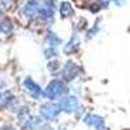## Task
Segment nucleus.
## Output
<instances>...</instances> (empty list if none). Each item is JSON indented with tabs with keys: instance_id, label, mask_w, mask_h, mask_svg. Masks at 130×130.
Wrapping results in <instances>:
<instances>
[{
	"instance_id": "nucleus-6",
	"label": "nucleus",
	"mask_w": 130,
	"mask_h": 130,
	"mask_svg": "<svg viewBox=\"0 0 130 130\" xmlns=\"http://www.w3.org/2000/svg\"><path fill=\"white\" fill-rule=\"evenodd\" d=\"M24 86H25V89H26L32 96H35V98H38V96H40V95L43 94L40 86H39L34 79H32V78H30V77H27V78L24 81Z\"/></svg>"
},
{
	"instance_id": "nucleus-2",
	"label": "nucleus",
	"mask_w": 130,
	"mask_h": 130,
	"mask_svg": "<svg viewBox=\"0 0 130 130\" xmlns=\"http://www.w3.org/2000/svg\"><path fill=\"white\" fill-rule=\"evenodd\" d=\"M40 116L43 118H46V120L48 121H52V120H55V118L60 115L61 109H60V107L59 104H52V103H47V104H43L40 107Z\"/></svg>"
},
{
	"instance_id": "nucleus-8",
	"label": "nucleus",
	"mask_w": 130,
	"mask_h": 130,
	"mask_svg": "<svg viewBox=\"0 0 130 130\" xmlns=\"http://www.w3.org/2000/svg\"><path fill=\"white\" fill-rule=\"evenodd\" d=\"M78 47H79V39H78V37L74 35V37L69 40L68 44L65 46L64 52L67 53V55H72V53H74V52L78 51Z\"/></svg>"
},
{
	"instance_id": "nucleus-19",
	"label": "nucleus",
	"mask_w": 130,
	"mask_h": 130,
	"mask_svg": "<svg viewBox=\"0 0 130 130\" xmlns=\"http://www.w3.org/2000/svg\"><path fill=\"white\" fill-rule=\"evenodd\" d=\"M3 130H14V129H12V127H5V129H3Z\"/></svg>"
},
{
	"instance_id": "nucleus-1",
	"label": "nucleus",
	"mask_w": 130,
	"mask_h": 130,
	"mask_svg": "<svg viewBox=\"0 0 130 130\" xmlns=\"http://www.w3.org/2000/svg\"><path fill=\"white\" fill-rule=\"evenodd\" d=\"M67 92H68V89L64 82H61L60 79H53L47 85L43 95L48 98V99H56V98H61Z\"/></svg>"
},
{
	"instance_id": "nucleus-20",
	"label": "nucleus",
	"mask_w": 130,
	"mask_h": 130,
	"mask_svg": "<svg viewBox=\"0 0 130 130\" xmlns=\"http://www.w3.org/2000/svg\"><path fill=\"white\" fill-rule=\"evenodd\" d=\"M2 14H3V9H2V8H0V16H2Z\"/></svg>"
},
{
	"instance_id": "nucleus-18",
	"label": "nucleus",
	"mask_w": 130,
	"mask_h": 130,
	"mask_svg": "<svg viewBox=\"0 0 130 130\" xmlns=\"http://www.w3.org/2000/svg\"><path fill=\"white\" fill-rule=\"evenodd\" d=\"M10 3V0H0V4H4V5H8Z\"/></svg>"
},
{
	"instance_id": "nucleus-5",
	"label": "nucleus",
	"mask_w": 130,
	"mask_h": 130,
	"mask_svg": "<svg viewBox=\"0 0 130 130\" xmlns=\"http://www.w3.org/2000/svg\"><path fill=\"white\" fill-rule=\"evenodd\" d=\"M83 122L86 125H89V126L95 127L96 130H104V127H105L104 120L100 116H96V115H87V116H85Z\"/></svg>"
},
{
	"instance_id": "nucleus-7",
	"label": "nucleus",
	"mask_w": 130,
	"mask_h": 130,
	"mask_svg": "<svg viewBox=\"0 0 130 130\" xmlns=\"http://www.w3.org/2000/svg\"><path fill=\"white\" fill-rule=\"evenodd\" d=\"M38 10H39V5L37 0H29L26 5L24 7V14L27 16L29 18H32L38 14Z\"/></svg>"
},
{
	"instance_id": "nucleus-15",
	"label": "nucleus",
	"mask_w": 130,
	"mask_h": 130,
	"mask_svg": "<svg viewBox=\"0 0 130 130\" xmlns=\"http://www.w3.org/2000/svg\"><path fill=\"white\" fill-rule=\"evenodd\" d=\"M55 67H59V62L57 61H53V62H50L48 64V69L51 70V72H55L57 68H55Z\"/></svg>"
},
{
	"instance_id": "nucleus-12",
	"label": "nucleus",
	"mask_w": 130,
	"mask_h": 130,
	"mask_svg": "<svg viewBox=\"0 0 130 130\" xmlns=\"http://www.w3.org/2000/svg\"><path fill=\"white\" fill-rule=\"evenodd\" d=\"M47 43H48L51 47H53V46H59L60 43H61V39L55 34V32H50L48 37H47Z\"/></svg>"
},
{
	"instance_id": "nucleus-13",
	"label": "nucleus",
	"mask_w": 130,
	"mask_h": 130,
	"mask_svg": "<svg viewBox=\"0 0 130 130\" xmlns=\"http://www.w3.org/2000/svg\"><path fill=\"white\" fill-rule=\"evenodd\" d=\"M0 27H2V32L8 34V32L12 31V22L9 20H4L3 22H0Z\"/></svg>"
},
{
	"instance_id": "nucleus-11",
	"label": "nucleus",
	"mask_w": 130,
	"mask_h": 130,
	"mask_svg": "<svg viewBox=\"0 0 130 130\" xmlns=\"http://www.w3.org/2000/svg\"><path fill=\"white\" fill-rule=\"evenodd\" d=\"M59 9H60V14L62 17H69L70 13H72V5L68 2H62L60 4V8Z\"/></svg>"
},
{
	"instance_id": "nucleus-9",
	"label": "nucleus",
	"mask_w": 130,
	"mask_h": 130,
	"mask_svg": "<svg viewBox=\"0 0 130 130\" xmlns=\"http://www.w3.org/2000/svg\"><path fill=\"white\" fill-rule=\"evenodd\" d=\"M38 14L42 20L44 21H51L53 18V10L51 8V5H43V7H39V10H38Z\"/></svg>"
},
{
	"instance_id": "nucleus-17",
	"label": "nucleus",
	"mask_w": 130,
	"mask_h": 130,
	"mask_svg": "<svg viewBox=\"0 0 130 130\" xmlns=\"http://www.w3.org/2000/svg\"><path fill=\"white\" fill-rule=\"evenodd\" d=\"M43 2H44L47 5H51V7H52V5H53V3H55V0H43Z\"/></svg>"
},
{
	"instance_id": "nucleus-10",
	"label": "nucleus",
	"mask_w": 130,
	"mask_h": 130,
	"mask_svg": "<svg viewBox=\"0 0 130 130\" xmlns=\"http://www.w3.org/2000/svg\"><path fill=\"white\" fill-rule=\"evenodd\" d=\"M13 95L12 92H9V91H4L0 94V105L2 107H8L10 103L13 102Z\"/></svg>"
},
{
	"instance_id": "nucleus-14",
	"label": "nucleus",
	"mask_w": 130,
	"mask_h": 130,
	"mask_svg": "<svg viewBox=\"0 0 130 130\" xmlns=\"http://www.w3.org/2000/svg\"><path fill=\"white\" fill-rule=\"evenodd\" d=\"M44 55H46V57H52V56H56V50L53 48V47H50V48H47L46 51H44Z\"/></svg>"
},
{
	"instance_id": "nucleus-4",
	"label": "nucleus",
	"mask_w": 130,
	"mask_h": 130,
	"mask_svg": "<svg viewBox=\"0 0 130 130\" xmlns=\"http://www.w3.org/2000/svg\"><path fill=\"white\" fill-rule=\"evenodd\" d=\"M79 69H78V65L74 64L73 61H68L67 64L64 65V69H62V78L67 79V81H72L78 75Z\"/></svg>"
},
{
	"instance_id": "nucleus-3",
	"label": "nucleus",
	"mask_w": 130,
	"mask_h": 130,
	"mask_svg": "<svg viewBox=\"0 0 130 130\" xmlns=\"http://www.w3.org/2000/svg\"><path fill=\"white\" fill-rule=\"evenodd\" d=\"M59 107L67 113H74L78 109V99L75 96H64L59 102Z\"/></svg>"
},
{
	"instance_id": "nucleus-16",
	"label": "nucleus",
	"mask_w": 130,
	"mask_h": 130,
	"mask_svg": "<svg viewBox=\"0 0 130 130\" xmlns=\"http://www.w3.org/2000/svg\"><path fill=\"white\" fill-rule=\"evenodd\" d=\"M109 2H115V3H116V4H118V5L121 4V0H103V3H105V4H108Z\"/></svg>"
}]
</instances>
